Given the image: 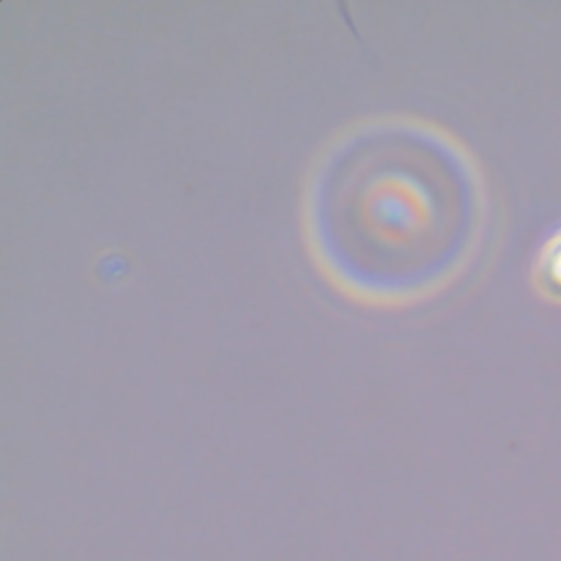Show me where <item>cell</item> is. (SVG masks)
<instances>
[{
    "mask_svg": "<svg viewBox=\"0 0 561 561\" xmlns=\"http://www.w3.org/2000/svg\"><path fill=\"white\" fill-rule=\"evenodd\" d=\"M351 140L313 184V245L348 291L412 298L440 274L449 245L447 175L412 123L373 125Z\"/></svg>",
    "mask_w": 561,
    "mask_h": 561,
    "instance_id": "6da1fadb",
    "label": "cell"
},
{
    "mask_svg": "<svg viewBox=\"0 0 561 561\" xmlns=\"http://www.w3.org/2000/svg\"><path fill=\"white\" fill-rule=\"evenodd\" d=\"M537 287L552 300H561V230H557L541 248L535 265Z\"/></svg>",
    "mask_w": 561,
    "mask_h": 561,
    "instance_id": "7a4b0ae2",
    "label": "cell"
}]
</instances>
